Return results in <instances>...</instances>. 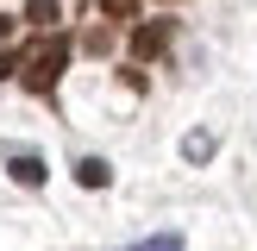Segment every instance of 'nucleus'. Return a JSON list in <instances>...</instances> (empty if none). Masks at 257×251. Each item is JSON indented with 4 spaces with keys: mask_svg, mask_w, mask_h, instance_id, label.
Instances as JSON below:
<instances>
[{
    "mask_svg": "<svg viewBox=\"0 0 257 251\" xmlns=\"http://www.w3.org/2000/svg\"><path fill=\"white\" fill-rule=\"evenodd\" d=\"M182 151H188L195 163H207V157H213V138H207V132H188V145H182Z\"/></svg>",
    "mask_w": 257,
    "mask_h": 251,
    "instance_id": "obj_6",
    "label": "nucleus"
},
{
    "mask_svg": "<svg viewBox=\"0 0 257 251\" xmlns=\"http://www.w3.org/2000/svg\"><path fill=\"white\" fill-rule=\"evenodd\" d=\"M7 176L19 188H38L44 182V157H38V151H7Z\"/></svg>",
    "mask_w": 257,
    "mask_h": 251,
    "instance_id": "obj_3",
    "label": "nucleus"
},
{
    "mask_svg": "<svg viewBox=\"0 0 257 251\" xmlns=\"http://www.w3.org/2000/svg\"><path fill=\"white\" fill-rule=\"evenodd\" d=\"M132 251H182V238H176V232H157V238H145V245H132Z\"/></svg>",
    "mask_w": 257,
    "mask_h": 251,
    "instance_id": "obj_7",
    "label": "nucleus"
},
{
    "mask_svg": "<svg viewBox=\"0 0 257 251\" xmlns=\"http://www.w3.org/2000/svg\"><path fill=\"white\" fill-rule=\"evenodd\" d=\"M57 19H63V7H57V0H25V25H32V32L57 38Z\"/></svg>",
    "mask_w": 257,
    "mask_h": 251,
    "instance_id": "obj_4",
    "label": "nucleus"
},
{
    "mask_svg": "<svg viewBox=\"0 0 257 251\" xmlns=\"http://www.w3.org/2000/svg\"><path fill=\"white\" fill-rule=\"evenodd\" d=\"M7 75H19V50H13V57L0 50V82H7Z\"/></svg>",
    "mask_w": 257,
    "mask_h": 251,
    "instance_id": "obj_9",
    "label": "nucleus"
},
{
    "mask_svg": "<svg viewBox=\"0 0 257 251\" xmlns=\"http://www.w3.org/2000/svg\"><path fill=\"white\" fill-rule=\"evenodd\" d=\"M170 32H176L170 19H138V25H132V57H138V63L163 57V50H170Z\"/></svg>",
    "mask_w": 257,
    "mask_h": 251,
    "instance_id": "obj_2",
    "label": "nucleus"
},
{
    "mask_svg": "<svg viewBox=\"0 0 257 251\" xmlns=\"http://www.w3.org/2000/svg\"><path fill=\"white\" fill-rule=\"evenodd\" d=\"M75 182H82V188H107L113 182V163L107 157H75Z\"/></svg>",
    "mask_w": 257,
    "mask_h": 251,
    "instance_id": "obj_5",
    "label": "nucleus"
},
{
    "mask_svg": "<svg viewBox=\"0 0 257 251\" xmlns=\"http://www.w3.org/2000/svg\"><path fill=\"white\" fill-rule=\"evenodd\" d=\"M100 7H107V19H132V13H138V0H100Z\"/></svg>",
    "mask_w": 257,
    "mask_h": 251,
    "instance_id": "obj_8",
    "label": "nucleus"
},
{
    "mask_svg": "<svg viewBox=\"0 0 257 251\" xmlns=\"http://www.w3.org/2000/svg\"><path fill=\"white\" fill-rule=\"evenodd\" d=\"M63 63H69V44H63V38H38V44L19 57V75H25L32 94H50L57 75H63Z\"/></svg>",
    "mask_w": 257,
    "mask_h": 251,
    "instance_id": "obj_1",
    "label": "nucleus"
}]
</instances>
